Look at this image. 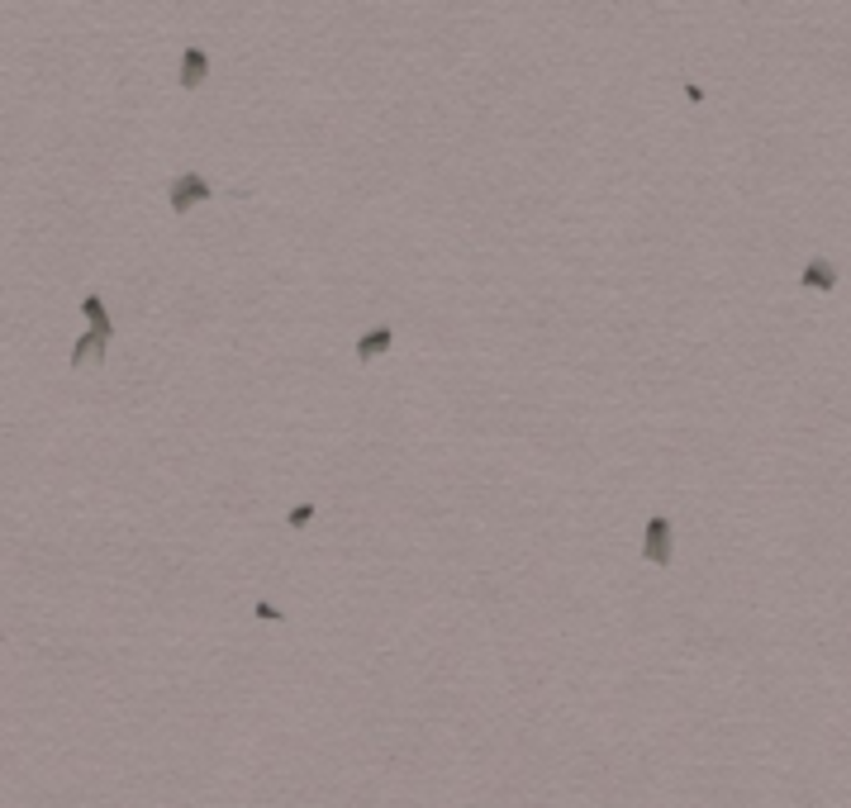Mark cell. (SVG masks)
<instances>
[{
	"instance_id": "cell-4",
	"label": "cell",
	"mask_w": 851,
	"mask_h": 808,
	"mask_svg": "<svg viewBox=\"0 0 851 808\" xmlns=\"http://www.w3.org/2000/svg\"><path fill=\"white\" fill-rule=\"evenodd\" d=\"M105 342H109L105 328H86V333L72 342V352H67V366H81L86 357H95V352H105Z\"/></svg>"
},
{
	"instance_id": "cell-5",
	"label": "cell",
	"mask_w": 851,
	"mask_h": 808,
	"mask_svg": "<svg viewBox=\"0 0 851 808\" xmlns=\"http://www.w3.org/2000/svg\"><path fill=\"white\" fill-rule=\"evenodd\" d=\"M799 285H804V291H832V285H837V267L828 262V257H814V262L804 267Z\"/></svg>"
},
{
	"instance_id": "cell-1",
	"label": "cell",
	"mask_w": 851,
	"mask_h": 808,
	"mask_svg": "<svg viewBox=\"0 0 851 808\" xmlns=\"http://www.w3.org/2000/svg\"><path fill=\"white\" fill-rule=\"evenodd\" d=\"M642 556L656 561V566H670V561H676V547H670V518H666V514H652V518H647V532H642Z\"/></svg>"
},
{
	"instance_id": "cell-3",
	"label": "cell",
	"mask_w": 851,
	"mask_h": 808,
	"mask_svg": "<svg viewBox=\"0 0 851 808\" xmlns=\"http://www.w3.org/2000/svg\"><path fill=\"white\" fill-rule=\"evenodd\" d=\"M205 76H210V52H205L200 44H186L181 48V76H176V81H181L186 91H196Z\"/></svg>"
},
{
	"instance_id": "cell-6",
	"label": "cell",
	"mask_w": 851,
	"mask_h": 808,
	"mask_svg": "<svg viewBox=\"0 0 851 808\" xmlns=\"http://www.w3.org/2000/svg\"><path fill=\"white\" fill-rule=\"evenodd\" d=\"M390 342H395V333H390L386 324H376V328H366V333L357 338V357H362V362H372V357H381V352L390 348Z\"/></svg>"
},
{
	"instance_id": "cell-2",
	"label": "cell",
	"mask_w": 851,
	"mask_h": 808,
	"mask_svg": "<svg viewBox=\"0 0 851 808\" xmlns=\"http://www.w3.org/2000/svg\"><path fill=\"white\" fill-rule=\"evenodd\" d=\"M210 196H214V186L205 181L200 172H181V176L172 181V210H176V214H186L190 204H200V200H210Z\"/></svg>"
},
{
	"instance_id": "cell-8",
	"label": "cell",
	"mask_w": 851,
	"mask_h": 808,
	"mask_svg": "<svg viewBox=\"0 0 851 808\" xmlns=\"http://www.w3.org/2000/svg\"><path fill=\"white\" fill-rule=\"evenodd\" d=\"M309 518H314V504H291V514H285V524H291V528H305Z\"/></svg>"
},
{
	"instance_id": "cell-7",
	"label": "cell",
	"mask_w": 851,
	"mask_h": 808,
	"mask_svg": "<svg viewBox=\"0 0 851 808\" xmlns=\"http://www.w3.org/2000/svg\"><path fill=\"white\" fill-rule=\"evenodd\" d=\"M81 309H86V319H91V328H105V333H115V324H109V309H105V300L100 295H86L81 300Z\"/></svg>"
},
{
	"instance_id": "cell-9",
	"label": "cell",
	"mask_w": 851,
	"mask_h": 808,
	"mask_svg": "<svg viewBox=\"0 0 851 808\" xmlns=\"http://www.w3.org/2000/svg\"><path fill=\"white\" fill-rule=\"evenodd\" d=\"M257 619H267V623H281L285 613H281L277 604H271V599H257Z\"/></svg>"
}]
</instances>
